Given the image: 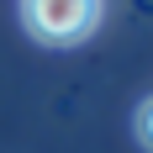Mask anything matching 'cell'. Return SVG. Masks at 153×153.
Masks as SVG:
<instances>
[{
    "label": "cell",
    "instance_id": "1",
    "mask_svg": "<svg viewBox=\"0 0 153 153\" xmlns=\"http://www.w3.org/2000/svg\"><path fill=\"white\" fill-rule=\"evenodd\" d=\"M21 16H27L32 37H42L53 48H74L95 32L100 0H21Z\"/></svg>",
    "mask_w": 153,
    "mask_h": 153
},
{
    "label": "cell",
    "instance_id": "2",
    "mask_svg": "<svg viewBox=\"0 0 153 153\" xmlns=\"http://www.w3.org/2000/svg\"><path fill=\"white\" fill-rule=\"evenodd\" d=\"M137 143H143V148L153 143V100H143V106H137Z\"/></svg>",
    "mask_w": 153,
    "mask_h": 153
}]
</instances>
